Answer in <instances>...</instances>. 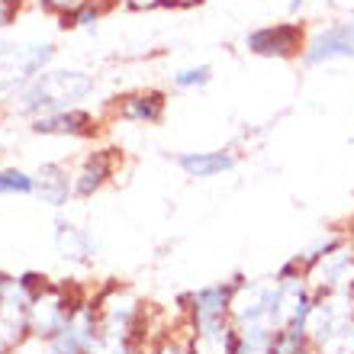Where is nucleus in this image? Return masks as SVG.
<instances>
[{
    "instance_id": "obj_1",
    "label": "nucleus",
    "mask_w": 354,
    "mask_h": 354,
    "mask_svg": "<svg viewBox=\"0 0 354 354\" xmlns=\"http://www.w3.org/2000/svg\"><path fill=\"white\" fill-rule=\"evenodd\" d=\"M97 91V77L91 71H77V68H62V71H42L39 77H32L23 91H17L13 97H7V110L13 116H46V113L71 110L77 103L91 97Z\"/></svg>"
},
{
    "instance_id": "obj_2",
    "label": "nucleus",
    "mask_w": 354,
    "mask_h": 354,
    "mask_svg": "<svg viewBox=\"0 0 354 354\" xmlns=\"http://www.w3.org/2000/svg\"><path fill=\"white\" fill-rule=\"evenodd\" d=\"M55 58L52 42H10L0 46V97H13L17 91L39 77Z\"/></svg>"
},
{
    "instance_id": "obj_3",
    "label": "nucleus",
    "mask_w": 354,
    "mask_h": 354,
    "mask_svg": "<svg viewBox=\"0 0 354 354\" xmlns=\"http://www.w3.org/2000/svg\"><path fill=\"white\" fill-rule=\"evenodd\" d=\"M303 68H326L338 62H354V17L332 19L326 26L306 32V46L299 55Z\"/></svg>"
},
{
    "instance_id": "obj_4",
    "label": "nucleus",
    "mask_w": 354,
    "mask_h": 354,
    "mask_svg": "<svg viewBox=\"0 0 354 354\" xmlns=\"http://www.w3.org/2000/svg\"><path fill=\"white\" fill-rule=\"evenodd\" d=\"M313 293H354V248L342 242L332 252L319 254L316 261L303 264Z\"/></svg>"
},
{
    "instance_id": "obj_5",
    "label": "nucleus",
    "mask_w": 354,
    "mask_h": 354,
    "mask_svg": "<svg viewBox=\"0 0 354 354\" xmlns=\"http://www.w3.org/2000/svg\"><path fill=\"white\" fill-rule=\"evenodd\" d=\"M75 309V299H68V293L62 287H52V283H36V293H32V306H29V335H39L52 342V338L65 328L68 316Z\"/></svg>"
},
{
    "instance_id": "obj_6",
    "label": "nucleus",
    "mask_w": 354,
    "mask_h": 354,
    "mask_svg": "<svg viewBox=\"0 0 354 354\" xmlns=\"http://www.w3.org/2000/svg\"><path fill=\"white\" fill-rule=\"evenodd\" d=\"M306 46V26L299 23H270L245 36V52L258 58H299Z\"/></svg>"
},
{
    "instance_id": "obj_7",
    "label": "nucleus",
    "mask_w": 354,
    "mask_h": 354,
    "mask_svg": "<svg viewBox=\"0 0 354 354\" xmlns=\"http://www.w3.org/2000/svg\"><path fill=\"white\" fill-rule=\"evenodd\" d=\"M232 287L235 280H219V283H206V287L190 290L180 303L190 322H209V319H229L232 306Z\"/></svg>"
},
{
    "instance_id": "obj_8",
    "label": "nucleus",
    "mask_w": 354,
    "mask_h": 354,
    "mask_svg": "<svg viewBox=\"0 0 354 354\" xmlns=\"http://www.w3.org/2000/svg\"><path fill=\"white\" fill-rule=\"evenodd\" d=\"M29 132L32 136H68V139H87L97 136V120L93 113L71 106V110H58V113H46L29 120Z\"/></svg>"
},
{
    "instance_id": "obj_9",
    "label": "nucleus",
    "mask_w": 354,
    "mask_h": 354,
    "mask_svg": "<svg viewBox=\"0 0 354 354\" xmlns=\"http://www.w3.org/2000/svg\"><path fill=\"white\" fill-rule=\"evenodd\" d=\"M174 165L184 171V177L194 180H213V177L232 174L239 168L235 149H209V151H177Z\"/></svg>"
},
{
    "instance_id": "obj_10",
    "label": "nucleus",
    "mask_w": 354,
    "mask_h": 354,
    "mask_svg": "<svg viewBox=\"0 0 354 354\" xmlns=\"http://www.w3.org/2000/svg\"><path fill=\"white\" fill-rule=\"evenodd\" d=\"M190 351L194 354H235V326L232 319H209L190 322Z\"/></svg>"
},
{
    "instance_id": "obj_11",
    "label": "nucleus",
    "mask_w": 354,
    "mask_h": 354,
    "mask_svg": "<svg viewBox=\"0 0 354 354\" xmlns=\"http://www.w3.org/2000/svg\"><path fill=\"white\" fill-rule=\"evenodd\" d=\"M165 110H168V100L161 91H136L129 97H122L116 106L120 120L136 122V126H155L165 120Z\"/></svg>"
},
{
    "instance_id": "obj_12",
    "label": "nucleus",
    "mask_w": 354,
    "mask_h": 354,
    "mask_svg": "<svg viewBox=\"0 0 354 354\" xmlns=\"http://www.w3.org/2000/svg\"><path fill=\"white\" fill-rule=\"evenodd\" d=\"M55 245L65 261H77V264L93 261L97 252H100V245L93 242V232H87V229H81V225H75V223H68L65 216L55 219Z\"/></svg>"
},
{
    "instance_id": "obj_13",
    "label": "nucleus",
    "mask_w": 354,
    "mask_h": 354,
    "mask_svg": "<svg viewBox=\"0 0 354 354\" xmlns=\"http://www.w3.org/2000/svg\"><path fill=\"white\" fill-rule=\"evenodd\" d=\"M36 200H42V203L55 206V209H62V206L75 196V174L65 168V165H42V168L36 171Z\"/></svg>"
},
{
    "instance_id": "obj_14",
    "label": "nucleus",
    "mask_w": 354,
    "mask_h": 354,
    "mask_svg": "<svg viewBox=\"0 0 354 354\" xmlns=\"http://www.w3.org/2000/svg\"><path fill=\"white\" fill-rule=\"evenodd\" d=\"M113 149H100V151H91L84 158V165L75 171V196L77 200H91L97 190H100L113 174Z\"/></svg>"
},
{
    "instance_id": "obj_15",
    "label": "nucleus",
    "mask_w": 354,
    "mask_h": 354,
    "mask_svg": "<svg viewBox=\"0 0 354 354\" xmlns=\"http://www.w3.org/2000/svg\"><path fill=\"white\" fill-rule=\"evenodd\" d=\"M36 194V174L23 168H0V196H32Z\"/></svg>"
},
{
    "instance_id": "obj_16",
    "label": "nucleus",
    "mask_w": 354,
    "mask_h": 354,
    "mask_svg": "<svg viewBox=\"0 0 354 354\" xmlns=\"http://www.w3.org/2000/svg\"><path fill=\"white\" fill-rule=\"evenodd\" d=\"M213 77H216L213 65H187L171 75V84H174V91L194 93V91H203V87L213 84Z\"/></svg>"
},
{
    "instance_id": "obj_17",
    "label": "nucleus",
    "mask_w": 354,
    "mask_h": 354,
    "mask_svg": "<svg viewBox=\"0 0 354 354\" xmlns=\"http://www.w3.org/2000/svg\"><path fill=\"white\" fill-rule=\"evenodd\" d=\"M100 13H103V3L84 0V3H77V7L71 10V13H68L65 19H71V26H77V29H91V26H97Z\"/></svg>"
},
{
    "instance_id": "obj_18",
    "label": "nucleus",
    "mask_w": 354,
    "mask_h": 354,
    "mask_svg": "<svg viewBox=\"0 0 354 354\" xmlns=\"http://www.w3.org/2000/svg\"><path fill=\"white\" fill-rule=\"evenodd\" d=\"M149 354H194V351H190V338L168 335V338H161V342L151 348Z\"/></svg>"
},
{
    "instance_id": "obj_19",
    "label": "nucleus",
    "mask_w": 354,
    "mask_h": 354,
    "mask_svg": "<svg viewBox=\"0 0 354 354\" xmlns=\"http://www.w3.org/2000/svg\"><path fill=\"white\" fill-rule=\"evenodd\" d=\"M36 3H42L46 10H55V13H71V10L77 7V3H84V0H36Z\"/></svg>"
},
{
    "instance_id": "obj_20",
    "label": "nucleus",
    "mask_w": 354,
    "mask_h": 354,
    "mask_svg": "<svg viewBox=\"0 0 354 354\" xmlns=\"http://www.w3.org/2000/svg\"><path fill=\"white\" fill-rule=\"evenodd\" d=\"M19 0H0V26H10V19L17 17Z\"/></svg>"
},
{
    "instance_id": "obj_21",
    "label": "nucleus",
    "mask_w": 354,
    "mask_h": 354,
    "mask_svg": "<svg viewBox=\"0 0 354 354\" xmlns=\"http://www.w3.org/2000/svg\"><path fill=\"white\" fill-rule=\"evenodd\" d=\"M129 10H155V7H161V0H122Z\"/></svg>"
},
{
    "instance_id": "obj_22",
    "label": "nucleus",
    "mask_w": 354,
    "mask_h": 354,
    "mask_svg": "<svg viewBox=\"0 0 354 354\" xmlns=\"http://www.w3.org/2000/svg\"><path fill=\"white\" fill-rule=\"evenodd\" d=\"M306 3H309V0H290V3H287L290 17H297V13H299V10H303V7H306Z\"/></svg>"
},
{
    "instance_id": "obj_23",
    "label": "nucleus",
    "mask_w": 354,
    "mask_h": 354,
    "mask_svg": "<svg viewBox=\"0 0 354 354\" xmlns=\"http://www.w3.org/2000/svg\"><path fill=\"white\" fill-rule=\"evenodd\" d=\"M348 242H351V248H354V229H351V232H348Z\"/></svg>"
},
{
    "instance_id": "obj_24",
    "label": "nucleus",
    "mask_w": 354,
    "mask_h": 354,
    "mask_svg": "<svg viewBox=\"0 0 354 354\" xmlns=\"http://www.w3.org/2000/svg\"><path fill=\"white\" fill-rule=\"evenodd\" d=\"M3 283H7V277H0V293H3Z\"/></svg>"
},
{
    "instance_id": "obj_25",
    "label": "nucleus",
    "mask_w": 354,
    "mask_h": 354,
    "mask_svg": "<svg viewBox=\"0 0 354 354\" xmlns=\"http://www.w3.org/2000/svg\"><path fill=\"white\" fill-rule=\"evenodd\" d=\"M351 110H354V97H351Z\"/></svg>"
}]
</instances>
